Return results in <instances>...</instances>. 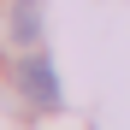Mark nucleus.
I'll return each mask as SVG.
<instances>
[{
    "instance_id": "f257e3e1",
    "label": "nucleus",
    "mask_w": 130,
    "mask_h": 130,
    "mask_svg": "<svg viewBox=\"0 0 130 130\" xmlns=\"http://www.w3.org/2000/svg\"><path fill=\"white\" fill-rule=\"evenodd\" d=\"M24 95H30L36 106H47V112H53V106H65L59 77H53V59H47V53H30V59H24Z\"/></svg>"
},
{
    "instance_id": "f03ea898",
    "label": "nucleus",
    "mask_w": 130,
    "mask_h": 130,
    "mask_svg": "<svg viewBox=\"0 0 130 130\" xmlns=\"http://www.w3.org/2000/svg\"><path fill=\"white\" fill-rule=\"evenodd\" d=\"M12 36L24 41V47L41 36V0H18V6H12Z\"/></svg>"
}]
</instances>
